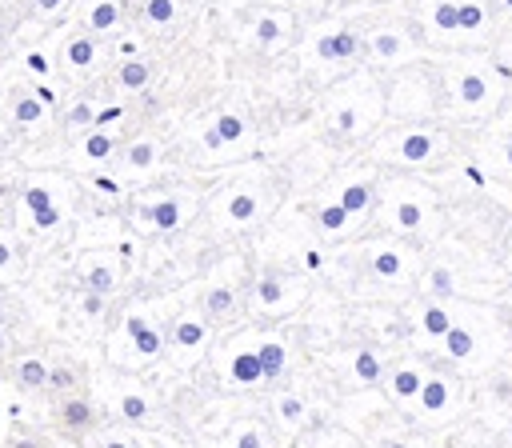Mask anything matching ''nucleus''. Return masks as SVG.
I'll list each match as a JSON object with an SVG mask.
<instances>
[{"label":"nucleus","instance_id":"obj_12","mask_svg":"<svg viewBox=\"0 0 512 448\" xmlns=\"http://www.w3.org/2000/svg\"><path fill=\"white\" fill-rule=\"evenodd\" d=\"M116 288V272H112V264H92L88 272H84V292H112Z\"/></svg>","mask_w":512,"mask_h":448},{"label":"nucleus","instance_id":"obj_3","mask_svg":"<svg viewBox=\"0 0 512 448\" xmlns=\"http://www.w3.org/2000/svg\"><path fill=\"white\" fill-rule=\"evenodd\" d=\"M60 424H64L68 432H88V428L96 424V412H92V404H88V400L72 396V400H64V404H60Z\"/></svg>","mask_w":512,"mask_h":448},{"label":"nucleus","instance_id":"obj_53","mask_svg":"<svg viewBox=\"0 0 512 448\" xmlns=\"http://www.w3.org/2000/svg\"><path fill=\"white\" fill-rule=\"evenodd\" d=\"M504 4H512V0H504Z\"/></svg>","mask_w":512,"mask_h":448},{"label":"nucleus","instance_id":"obj_20","mask_svg":"<svg viewBox=\"0 0 512 448\" xmlns=\"http://www.w3.org/2000/svg\"><path fill=\"white\" fill-rule=\"evenodd\" d=\"M144 16L152 24H172L176 20V0H148L144 4Z\"/></svg>","mask_w":512,"mask_h":448},{"label":"nucleus","instance_id":"obj_33","mask_svg":"<svg viewBox=\"0 0 512 448\" xmlns=\"http://www.w3.org/2000/svg\"><path fill=\"white\" fill-rule=\"evenodd\" d=\"M436 24H440V28H456V24H460V8H452V4H436Z\"/></svg>","mask_w":512,"mask_h":448},{"label":"nucleus","instance_id":"obj_36","mask_svg":"<svg viewBox=\"0 0 512 448\" xmlns=\"http://www.w3.org/2000/svg\"><path fill=\"white\" fill-rule=\"evenodd\" d=\"M280 416H284L288 424H296V420L304 416V404H300L296 396H284V400H280Z\"/></svg>","mask_w":512,"mask_h":448},{"label":"nucleus","instance_id":"obj_47","mask_svg":"<svg viewBox=\"0 0 512 448\" xmlns=\"http://www.w3.org/2000/svg\"><path fill=\"white\" fill-rule=\"evenodd\" d=\"M12 448H44V444H40V440H32V436H20Z\"/></svg>","mask_w":512,"mask_h":448},{"label":"nucleus","instance_id":"obj_41","mask_svg":"<svg viewBox=\"0 0 512 448\" xmlns=\"http://www.w3.org/2000/svg\"><path fill=\"white\" fill-rule=\"evenodd\" d=\"M396 48H400V40H396V36H388V32H380V36H376V52H380V56H392Z\"/></svg>","mask_w":512,"mask_h":448},{"label":"nucleus","instance_id":"obj_23","mask_svg":"<svg viewBox=\"0 0 512 448\" xmlns=\"http://www.w3.org/2000/svg\"><path fill=\"white\" fill-rule=\"evenodd\" d=\"M216 132H220V140H224V144H232V140H240V136H244V120L224 112V116L216 120Z\"/></svg>","mask_w":512,"mask_h":448},{"label":"nucleus","instance_id":"obj_44","mask_svg":"<svg viewBox=\"0 0 512 448\" xmlns=\"http://www.w3.org/2000/svg\"><path fill=\"white\" fill-rule=\"evenodd\" d=\"M8 264H12V244L0 236V268H8Z\"/></svg>","mask_w":512,"mask_h":448},{"label":"nucleus","instance_id":"obj_52","mask_svg":"<svg viewBox=\"0 0 512 448\" xmlns=\"http://www.w3.org/2000/svg\"><path fill=\"white\" fill-rule=\"evenodd\" d=\"M0 148H4V128H0Z\"/></svg>","mask_w":512,"mask_h":448},{"label":"nucleus","instance_id":"obj_46","mask_svg":"<svg viewBox=\"0 0 512 448\" xmlns=\"http://www.w3.org/2000/svg\"><path fill=\"white\" fill-rule=\"evenodd\" d=\"M336 124H340V132H348V128H352V124H356V116H352V112H348V108H344V112H340V120H336Z\"/></svg>","mask_w":512,"mask_h":448},{"label":"nucleus","instance_id":"obj_48","mask_svg":"<svg viewBox=\"0 0 512 448\" xmlns=\"http://www.w3.org/2000/svg\"><path fill=\"white\" fill-rule=\"evenodd\" d=\"M100 448H136V444H128V440H120V436H112V440H104Z\"/></svg>","mask_w":512,"mask_h":448},{"label":"nucleus","instance_id":"obj_34","mask_svg":"<svg viewBox=\"0 0 512 448\" xmlns=\"http://www.w3.org/2000/svg\"><path fill=\"white\" fill-rule=\"evenodd\" d=\"M276 36H280V24H276L272 16H264V20L256 24V40H260V44H272Z\"/></svg>","mask_w":512,"mask_h":448},{"label":"nucleus","instance_id":"obj_30","mask_svg":"<svg viewBox=\"0 0 512 448\" xmlns=\"http://www.w3.org/2000/svg\"><path fill=\"white\" fill-rule=\"evenodd\" d=\"M64 120H68V128H84V124H92V120H96V112H92V104H84V100H80V104H72V108H68V116H64Z\"/></svg>","mask_w":512,"mask_h":448},{"label":"nucleus","instance_id":"obj_37","mask_svg":"<svg viewBox=\"0 0 512 448\" xmlns=\"http://www.w3.org/2000/svg\"><path fill=\"white\" fill-rule=\"evenodd\" d=\"M80 308H84V316H100L104 312V292H84Z\"/></svg>","mask_w":512,"mask_h":448},{"label":"nucleus","instance_id":"obj_31","mask_svg":"<svg viewBox=\"0 0 512 448\" xmlns=\"http://www.w3.org/2000/svg\"><path fill=\"white\" fill-rule=\"evenodd\" d=\"M428 136H408L404 144H400V152H404V160H424L428 156Z\"/></svg>","mask_w":512,"mask_h":448},{"label":"nucleus","instance_id":"obj_35","mask_svg":"<svg viewBox=\"0 0 512 448\" xmlns=\"http://www.w3.org/2000/svg\"><path fill=\"white\" fill-rule=\"evenodd\" d=\"M376 272H380V276H396V272H400V256H396V252H380V256H376Z\"/></svg>","mask_w":512,"mask_h":448},{"label":"nucleus","instance_id":"obj_42","mask_svg":"<svg viewBox=\"0 0 512 448\" xmlns=\"http://www.w3.org/2000/svg\"><path fill=\"white\" fill-rule=\"evenodd\" d=\"M432 288L444 296V292H452V276H448V268H436L432 272Z\"/></svg>","mask_w":512,"mask_h":448},{"label":"nucleus","instance_id":"obj_38","mask_svg":"<svg viewBox=\"0 0 512 448\" xmlns=\"http://www.w3.org/2000/svg\"><path fill=\"white\" fill-rule=\"evenodd\" d=\"M460 92H464V100H480V96H484V80H480V76H464Z\"/></svg>","mask_w":512,"mask_h":448},{"label":"nucleus","instance_id":"obj_22","mask_svg":"<svg viewBox=\"0 0 512 448\" xmlns=\"http://www.w3.org/2000/svg\"><path fill=\"white\" fill-rule=\"evenodd\" d=\"M348 216H352V212H348L344 204H328V208H320V228H328V232H340Z\"/></svg>","mask_w":512,"mask_h":448},{"label":"nucleus","instance_id":"obj_1","mask_svg":"<svg viewBox=\"0 0 512 448\" xmlns=\"http://www.w3.org/2000/svg\"><path fill=\"white\" fill-rule=\"evenodd\" d=\"M24 208H28L32 224H36L40 232H48V228H56V224H60V208H56L52 192H48V188H40V184L24 188Z\"/></svg>","mask_w":512,"mask_h":448},{"label":"nucleus","instance_id":"obj_9","mask_svg":"<svg viewBox=\"0 0 512 448\" xmlns=\"http://www.w3.org/2000/svg\"><path fill=\"white\" fill-rule=\"evenodd\" d=\"M116 80H120V88L140 92V88L152 80V64H148V60H124L120 72H116Z\"/></svg>","mask_w":512,"mask_h":448},{"label":"nucleus","instance_id":"obj_51","mask_svg":"<svg viewBox=\"0 0 512 448\" xmlns=\"http://www.w3.org/2000/svg\"><path fill=\"white\" fill-rule=\"evenodd\" d=\"M0 328H4V308H0Z\"/></svg>","mask_w":512,"mask_h":448},{"label":"nucleus","instance_id":"obj_5","mask_svg":"<svg viewBox=\"0 0 512 448\" xmlns=\"http://www.w3.org/2000/svg\"><path fill=\"white\" fill-rule=\"evenodd\" d=\"M316 52L324 60H348V56H356V36L352 32H332V36H324L316 44Z\"/></svg>","mask_w":512,"mask_h":448},{"label":"nucleus","instance_id":"obj_19","mask_svg":"<svg viewBox=\"0 0 512 448\" xmlns=\"http://www.w3.org/2000/svg\"><path fill=\"white\" fill-rule=\"evenodd\" d=\"M232 308H236L232 288H212V292H208V316H228Z\"/></svg>","mask_w":512,"mask_h":448},{"label":"nucleus","instance_id":"obj_4","mask_svg":"<svg viewBox=\"0 0 512 448\" xmlns=\"http://www.w3.org/2000/svg\"><path fill=\"white\" fill-rule=\"evenodd\" d=\"M92 60H96V40L92 36H68L64 40V64L68 68H92Z\"/></svg>","mask_w":512,"mask_h":448},{"label":"nucleus","instance_id":"obj_28","mask_svg":"<svg viewBox=\"0 0 512 448\" xmlns=\"http://www.w3.org/2000/svg\"><path fill=\"white\" fill-rule=\"evenodd\" d=\"M356 376H360V380H368V384H372V380H376V376H380V360H376V356H372V352H356Z\"/></svg>","mask_w":512,"mask_h":448},{"label":"nucleus","instance_id":"obj_45","mask_svg":"<svg viewBox=\"0 0 512 448\" xmlns=\"http://www.w3.org/2000/svg\"><path fill=\"white\" fill-rule=\"evenodd\" d=\"M32 4H36V12H56L64 0H32Z\"/></svg>","mask_w":512,"mask_h":448},{"label":"nucleus","instance_id":"obj_7","mask_svg":"<svg viewBox=\"0 0 512 448\" xmlns=\"http://www.w3.org/2000/svg\"><path fill=\"white\" fill-rule=\"evenodd\" d=\"M144 220H148L152 228H160V232H172V228L180 224V204H176V200H156V204L144 208Z\"/></svg>","mask_w":512,"mask_h":448},{"label":"nucleus","instance_id":"obj_6","mask_svg":"<svg viewBox=\"0 0 512 448\" xmlns=\"http://www.w3.org/2000/svg\"><path fill=\"white\" fill-rule=\"evenodd\" d=\"M44 100L40 96H32V92H16V100H12V120L16 124H40L44 120Z\"/></svg>","mask_w":512,"mask_h":448},{"label":"nucleus","instance_id":"obj_50","mask_svg":"<svg viewBox=\"0 0 512 448\" xmlns=\"http://www.w3.org/2000/svg\"><path fill=\"white\" fill-rule=\"evenodd\" d=\"M0 348H4V328H0Z\"/></svg>","mask_w":512,"mask_h":448},{"label":"nucleus","instance_id":"obj_25","mask_svg":"<svg viewBox=\"0 0 512 448\" xmlns=\"http://www.w3.org/2000/svg\"><path fill=\"white\" fill-rule=\"evenodd\" d=\"M444 340H448V352H452V356H468V352H472V336H468L464 328H448Z\"/></svg>","mask_w":512,"mask_h":448},{"label":"nucleus","instance_id":"obj_49","mask_svg":"<svg viewBox=\"0 0 512 448\" xmlns=\"http://www.w3.org/2000/svg\"><path fill=\"white\" fill-rule=\"evenodd\" d=\"M384 448H404V444H396V440H392V444H384Z\"/></svg>","mask_w":512,"mask_h":448},{"label":"nucleus","instance_id":"obj_14","mask_svg":"<svg viewBox=\"0 0 512 448\" xmlns=\"http://www.w3.org/2000/svg\"><path fill=\"white\" fill-rule=\"evenodd\" d=\"M152 164H156V144H152V140L128 144V168H132V172H144V168H152Z\"/></svg>","mask_w":512,"mask_h":448},{"label":"nucleus","instance_id":"obj_21","mask_svg":"<svg viewBox=\"0 0 512 448\" xmlns=\"http://www.w3.org/2000/svg\"><path fill=\"white\" fill-rule=\"evenodd\" d=\"M340 204H344L348 212H364V208H368V188H364V184H348V188L340 192Z\"/></svg>","mask_w":512,"mask_h":448},{"label":"nucleus","instance_id":"obj_32","mask_svg":"<svg viewBox=\"0 0 512 448\" xmlns=\"http://www.w3.org/2000/svg\"><path fill=\"white\" fill-rule=\"evenodd\" d=\"M76 384V376H72V368H48V388H56V392H64V388H72Z\"/></svg>","mask_w":512,"mask_h":448},{"label":"nucleus","instance_id":"obj_13","mask_svg":"<svg viewBox=\"0 0 512 448\" xmlns=\"http://www.w3.org/2000/svg\"><path fill=\"white\" fill-rule=\"evenodd\" d=\"M256 352H260V368H264V380H276V376L284 372V348H280L276 340H268V344H260Z\"/></svg>","mask_w":512,"mask_h":448},{"label":"nucleus","instance_id":"obj_26","mask_svg":"<svg viewBox=\"0 0 512 448\" xmlns=\"http://www.w3.org/2000/svg\"><path fill=\"white\" fill-rule=\"evenodd\" d=\"M280 296H284V288H280L276 276H264V280L256 284V300H260V304H276Z\"/></svg>","mask_w":512,"mask_h":448},{"label":"nucleus","instance_id":"obj_15","mask_svg":"<svg viewBox=\"0 0 512 448\" xmlns=\"http://www.w3.org/2000/svg\"><path fill=\"white\" fill-rule=\"evenodd\" d=\"M16 376H20L24 388H48V368H44L40 360H20Z\"/></svg>","mask_w":512,"mask_h":448},{"label":"nucleus","instance_id":"obj_43","mask_svg":"<svg viewBox=\"0 0 512 448\" xmlns=\"http://www.w3.org/2000/svg\"><path fill=\"white\" fill-rule=\"evenodd\" d=\"M236 448H264V440H260V432H244V436L236 440Z\"/></svg>","mask_w":512,"mask_h":448},{"label":"nucleus","instance_id":"obj_17","mask_svg":"<svg viewBox=\"0 0 512 448\" xmlns=\"http://www.w3.org/2000/svg\"><path fill=\"white\" fill-rule=\"evenodd\" d=\"M84 156H88V160H108V156H112V136L100 132V128L88 132V140H84Z\"/></svg>","mask_w":512,"mask_h":448},{"label":"nucleus","instance_id":"obj_8","mask_svg":"<svg viewBox=\"0 0 512 448\" xmlns=\"http://www.w3.org/2000/svg\"><path fill=\"white\" fill-rule=\"evenodd\" d=\"M264 368H260V352H236L232 360V384H260Z\"/></svg>","mask_w":512,"mask_h":448},{"label":"nucleus","instance_id":"obj_40","mask_svg":"<svg viewBox=\"0 0 512 448\" xmlns=\"http://www.w3.org/2000/svg\"><path fill=\"white\" fill-rule=\"evenodd\" d=\"M480 24V8L476 4H464L460 8V28H476Z\"/></svg>","mask_w":512,"mask_h":448},{"label":"nucleus","instance_id":"obj_16","mask_svg":"<svg viewBox=\"0 0 512 448\" xmlns=\"http://www.w3.org/2000/svg\"><path fill=\"white\" fill-rule=\"evenodd\" d=\"M420 404H424L428 412H440V408L448 404V384H444V380H424V388H420Z\"/></svg>","mask_w":512,"mask_h":448},{"label":"nucleus","instance_id":"obj_24","mask_svg":"<svg viewBox=\"0 0 512 448\" xmlns=\"http://www.w3.org/2000/svg\"><path fill=\"white\" fill-rule=\"evenodd\" d=\"M420 388H424V384H420V376H416V372H408V368L392 376V392H396V396H416Z\"/></svg>","mask_w":512,"mask_h":448},{"label":"nucleus","instance_id":"obj_11","mask_svg":"<svg viewBox=\"0 0 512 448\" xmlns=\"http://www.w3.org/2000/svg\"><path fill=\"white\" fill-rule=\"evenodd\" d=\"M116 20H120V4L116 0H96L88 8V28L92 32H108V28H116Z\"/></svg>","mask_w":512,"mask_h":448},{"label":"nucleus","instance_id":"obj_39","mask_svg":"<svg viewBox=\"0 0 512 448\" xmlns=\"http://www.w3.org/2000/svg\"><path fill=\"white\" fill-rule=\"evenodd\" d=\"M396 220H400L404 228H416V224H420V208H416V204H400V212H396Z\"/></svg>","mask_w":512,"mask_h":448},{"label":"nucleus","instance_id":"obj_2","mask_svg":"<svg viewBox=\"0 0 512 448\" xmlns=\"http://www.w3.org/2000/svg\"><path fill=\"white\" fill-rule=\"evenodd\" d=\"M128 336H132V352H140V356H156L160 348H164V336L144 320V316H128Z\"/></svg>","mask_w":512,"mask_h":448},{"label":"nucleus","instance_id":"obj_18","mask_svg":"<svg viewBox=\"0 0 512 448\" xmlns=\"http://www.w3.org/2000/svg\"><path fill=\"white\" fill-rule=\"evenodd\" d=\"M228 216H232V220H252V216H256V196H252V192H236V196L228 200Z\"/></svg>","mask_w":512,"mask_h":448},{"label":"nucleus","instance_id":"obj_29","mask_svg":"<svg viewBox=\"0 0 512 448\" xmlns=\"http://www.w3.org/2000/svg\"><path fill=\"white\" fill-rule=\"evenodd\" d=\"M120 416H124V420H148L144 396H124V400H120Z\"/></svg>","mask_w":512,"mask_h":448},{"label":"nucleus","instance_id":"obj_27","mask_svg":"<svg viewBox=\"0 0 512 448\" xmlns=\"http://www.w3.org/2000/svg\"><path fill=\"white\" fill-rule=\"evenodd\" d=\"M424 328H428L432 336H444V332L452 328V320H448L444 308H428V312H424Z\"/></svg>","mask_w":512,"mask_h":448},{"label":"nucleus","instance_id":"obj_10","mask_svg":"<svg viewBox=\"0 0 512 448\" xmlns=\"http://www.w3.org/2000/svg\"><path fill=\"white\" fill-rule=\"evenodd\" d=\"M204 336H208L204 320H196V316H180V320H176L172 340H176L180 348H200V344H204Z\"/></svg>","mask_w":512,"mask_h":448}]
</instances>
